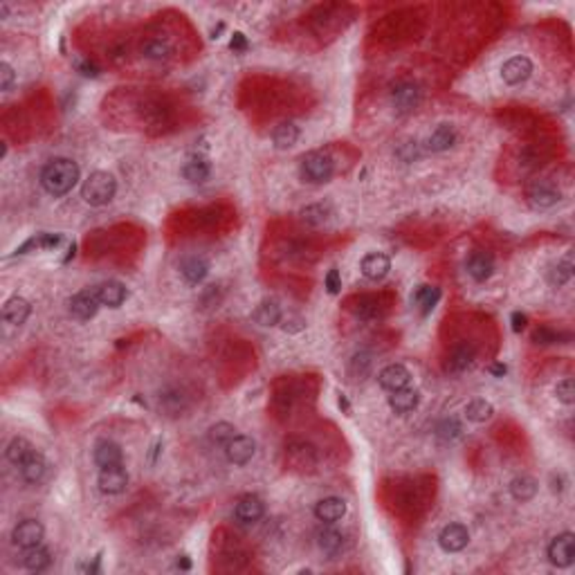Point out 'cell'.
Wrapping results in <instances>:
<instances>
[{
	"label": "cell",
	"instance_id": "obj_1",
	"mask_svg": "<svg viewBox=\"0 0 575 575\" xmlns=\"http://www.w3.org/2000/svg\"><path fill=\"white\" fill-rule=\"evenodd\" d=\"M76 182H79V166L68 158L52 160L41 171V185L50 195H55V198L70 193Z\"/></svg>",
	"mask_w": 575,
	"mask_h": 575
},
{
	"label": "cell",
	"instance_id": "obj_2",
	"mask_svg": "<svg viewBox=\"0 0 575 575\" xmlns=\"http://www.w3.org/2000/svg\"><path fill=\"white\" fill-rule=\"evenodd\" d=\"M117 191V180L108 171H95L86 178L81 185V198L90 207H103L115 198Z\"/></svg>",
	"mask_w": 575,
	"mask_h": 575
},
{
	"label": "cell",
	"instance_id": "obj_3",
	"mask_svg": "<svg viewBox=\"0 0 575 575\" xmlns=\"http://www.w3.org/2000/svg\"><path fill=\"white\" fill-rule=\"evenodd\" d=\"M335 164L331 160V155H326L321 151H312L308 155H304L302 166H299V173H302L304 182H310V185H324L333 178Z\"/></svg>",
	"mask_w": 575,
	"mask_h": 575
},
{
	"label": "cell",
	"instance_id": "obj_4",
	"mask_svg": "<svg viewBox=\"0 0 575 575\" xmlns=\"http://www.w3.org/2000/svg\"><path fill=\"white\" fill-rule=\"evenodd\" d=\"M548 562L557 569H569L575 562V535L562 533L548 544Z\"/></svg>",
	"mask_w": 575,
	"mask_h": 575
},
{
	"label": "cell",
	"instance_id": "obj_5",
	"mask_svg": "<svg viewBox=\"0 0 575 575\" xmlns=\"http://www.w3.org/2000/svg\"><path fill=\"white\" fill-rule=\"evenodd\" d=\"M526 198H528V205L533 209H551L562 200V193L548 180H537L528 187Z\"/></svg>",
	"mask_w": 575,
	"mask_h": 575
},
{
	"label": "cell",
	"instance_id": "obj_6",
	"mask_svg": "<svg viewBox=\"0 0 575 575\" xmlns=\"http://www.w3.org/2000/svg\"><path fill=\"white\" fill-rule=\"evenodd\" d=\"M43 535H45V530L41 526V521L25 519V521H21V524L14 530H11V542H14L18 548H23V551H28V548L41 546Z\"/></svg>",
	"mask_w": 575,
	"mask_h": 575
},
{
	"label": "cell",
	"instance_id": "obj_7",
	"mask_svg": "<svg viewBox=\"0 0 575 575\" xmlns=\"http://www.w3.org/2000/svg\"><path fill=\"white\" fill-rule=\"evenodd\" d=\"M97 486L103 494H122L128 486V472L122 465L103 467L99 469Z\"/></svg>",
	"mask_w": 575,
	"mask_h": 575
},
{
	"label": "cell",
	"instance_id": "obj_8",
	"mask_svg": "<svg viewBox=\"0 0 575 575\" xmlns=\"http://www.w3.org/2000/svg\"><path fill=\"white\" fill-rule=\"evenodd\" d=\"M266 515V503L258 499L256 494H245L239 499L237 508H234V517H237L239 524H256V521Z\"/></svg>",
	"mask_w": 575,
	"mask_h": 575
},
{
	"label": "cell",
	"instance_id": "obj_9",
	"mask_svg": "<svg viewBox=\"0 0 575 575\" xmlns=\"http://www.w3.org/2000/svg\"><path fill=\"white\" fill-rule=\"evenodd\" d=\"M101 302H99V297H97V290H81V292H76L72 299H70V312H72V317L76 319H93L97 315V310H99Z\"/></svg>",
	"mask_w": 575,
	"mask_h": 575
},
{
	"label": "cell",
	"instance_id": "obj_10",
	"mask_svg": "<svg viewBox=\"0 0 575 575\" xmlns=\"http://www.w3.org/2000/svg\"><path fill=\"white\" fill-rule=\"evenodd\" d=\"M391 103L398 113H409L414 110L418 103H421V88L411 81L398 84L394 90H391Z\"/></svg>",
	"mask_w": 575,
	"mask_h": 575
},
{
	"label": "cell",
	"instance_id": "obj_11",
	"mask_svg": "<svg viewBox=\"0 0 575 575\" xmlns=\"http://www.w3.org/2000/svg\"><path fill=\"white\" fill-rule=\"evenodd\" d=\"M533 74V61L528 57H513L501 65V76L508 86L524 84Z\"/></svg>",
	"mask_w": 575,
	"mask_h": 575
},
{
	"label": "cell",
	"instance_id": "obj_12",
	"mask_svg": "<svg viewBox=\"0 0 575 575\" xmlns=\"http://www.w3.org/2000/svg\"><path fill=\"white\" fill-rule=\"evenodd\" d=\"M377 382H380V387L385 391L394 394V391H400L404 387H409L411 373H409L407 367H402V364H389V367H385L380 371V375H377Z\"/></svg>",
	"mask_w": 575,
	"mask_h": 575
},
{
	"label": "cell",
	"instance_id": "obj_13",
	"mask_svg": "<svg viewBox=\"0 0 575 575\" xmlns=\"http://www.w3.org/2000/svg\"><path fill=\"white\" fill-rule=\"evenodd\" d=\"M254 452H256V443L250 436H234L225 445V456H227V461L234 463V465L250 463Z\"/></svg>",
	"mask_w": 575,
	"mask_h": 575
},
{
	"label": "cell",
	"instance_id": "obj_14",
	"mask_svg": "<svg viewBox=\"0 0 575 575\" xmlns=\"http://www.w3.org/2000/svg\"><path fill=\"white\" fill-rule=\"evenodd\" d=\"M469 533L463 524H448L438 535V544L445 553H459L467 546Z\"/></svg>",
	"mask_w": 575,
	"mask_h": 575
},
{
	"label": "cell",
	"instance_id": "obj_15",
	"mask_svg": "<svg viewBox=\"0 0 575 575\" xmlns=\"http://www.w3.org/2000/svg\"><path fill=\"white\" fill-rule=\"evenodd\" d=\"M465 270L474 281H488L492 277V272H494V258L488 252L477 250V252H472L467 256Z\"/></svg>",
	"mask_w": 575,
	"mask_h": 575
},
{
	"label": "cell",
	"instance_id": "obj_16",
	"mask_svg": "<svg viewBox=\"0 0 575 575\" xmlns=\"http://www.w3.org/2000/svg\"><path fill=\"white\" fill-rule=\"evenodd\" d=\"M346 515V503L339 496H326V499L317 501L315 506V517L324 524H335Z\"/></svg>",
	"mask_w": 575,
	"mask_h": 575
},
{
	"label": "cell",
	"instance_id": "obj_17",
	"mask_svg": "<svg viewBox=\"0 0 575 575\" xmlns=\"http://www.w3.org/2000/svg\"><path fill=\"white\" fill-rule=\"evenodd\" d=\"M93 456H95V463H97L99 469L113 467V465H122V461H124V452L115 440H99L95 445Z\"/></svg>",
	"mask_w": 575,
	"mask_h": 575
},
{
	"label": "cell",
	"instance_id": "obj_18",
	"mask_svg": "<svg viewBox=\"0 0 575 575\" xmlns=\"http://www.w3.org/2000/svg\"><path fill=\"white\" fill-rule=\"evenodd\" d=\"M362 274L371 281H382L389 270H391V261L387 254H380V252H373V254H367L362 258Z\"/></svg>",
	"mask_w": 575,
	"mask_h": 575
},
{
	"label": "cell",
	"instance_id": "obj_19",
	"mask_svg": "<svg viewBox=\"0 0 575 575\" xmlns=\"http://www.w3.org/2000/svg\"><path fill=\"white\" fill-rule=\"evenodd\" d=\"M97 297L101 306H108V308H120L124 302H126V285L120 283V281H103L101 285H97Z\"/></svg>",
	"mask_w": 575,
	"mask_h": 575
},
{
	"label": "cell",
	"instance_id": "obj_20",
	"mask_svg": "<svg viewBox=\"0 0 575 575\" xmlns=\"http://www.w3.org/2000/svg\"><path fill=\"white\" fill-rule=\"evenodd\" d=\"M418 402H421V391L416 389H400V391H394V394L389 396V407L394 414H409L418 407Z\"/></svg>",
	"mask_w": 575,
	"mask_h": 575
},
{
	"label": "cell",
	"instance_id": "obj_21",
	"mask_svg": "<svg viewBox=\"0 0 575 575\" xmlns=\"http://www.w3.org/2000/svg\"><path fill=\"white\" fill-rule=\"evenodd\" d=\"M30 312H32V306L28 299H23V297H11L5 302L3 306V319L11 326H21L28 321L30 317Z\"/></svg>",
	"mask_w": 575,
	"mask_h": 575
},
{
	"label": "cell",
	"instance_id": "obj_22",
	"mask_svg": "<svg viewBox=\"0 0 575 575\" xmlns=\"http://www.w3.org/2000/svg\"><path fill=\"white\" fill-rule=\"evenodd\" d=\"M212 173V164L203 155H189L187 162L182 164V176H185L193 185H200Z\"/></svg>",
	"mask_w": 575,
	"mask_h": 575
},
{
	"label": "cell",
	"instance_id": "obj_23",
	"mask_svg": "<svg viewBox=\"0 0 575 575\" xmlns=\"http://www.w3.org/2000/svg\"><path fill=\"white\" fill-rule=\"evenodd\" d=\"M18 467H21V477L28 481V483H38V481L45 477V472H47L45 456L41 452H36V450Z\"/></svg>",
	"mask_w": 575,
	"mask_h": 575
},
{
	"label": "cell",
	"instance_id": "obj_24",
	"mask_svg": "<svg viewBox=\"0 0 575 575\" xmlns=\"http://www.w3.org/2000/svg\"><path fill=\"white\" fill-rule=\"evenodd\" d=\"M317 546L326 555L335 557L339 551L344 548V535L339 533L337 528H331V526H324L317 530Z\"/></svg>",
	"mask_w": 575,
	"mask_h": 575
},
{
	"label": "cell",
	"instance_id": "obj_25",
	"mask_svg": "<svg viewBox=\"0 0 575 575\" xmlns=\"http://www.w3.org/2000/svg\"><path fill=\"white\" fill-rule=\"evenodd\" d=\"M454 142H456V130L452 124H440L434 133L429 135L427 140V149L431 153H440V151H448L454 147Z\"/></svg>",
	"mask_w": 575,
	"mask_h": 575
},
{
	"label": "cell",
	"instance_id": "obj_26",
	"mask_svg": "<svg viewBox=\"0 0 575 575\" xmlns=\"http://www.w3.org/2000/svg\"><path fill=\"white\" fill-rule=\"evenodd\" d=\"M180 272H182V277H185V281L195 285L209 274V263L203 256H187L180 263Z\"/></svg>",
	"mask_w": 575,
	"mask_h": 575
},
{
	"label": "cell",
	"instance_id": "obj_27",
	"mask_svg": "<svg viewBox=\"0 0 575 575\" xmlns=\"http://www.w3.org/2000/svg\"><path fill=\"white\" fill-rule=\"evenodd\" d=\"M537 490H540L537 479H533V477H528V474L515 477V479L511 481V494H513V499H517V501H521V503L535 499V494H537Z\"/></svg>",
	"mask_w": 575,
	"mask_h": 575
},
{
	"label": "cell",
	"instance_id": "obj_28",
	"mask_svg": "<svg viewBox=\"0 0 575 575\" xmlns=\"http://www.w3.org/2000/svg\"><path fill=\"white\" fill-rule=\"evenodd\" d=\"M52 564V553L43 546H34V548H28L23 555V567L32 571V573H41L45 571L47 567Z\"/></svg>",
	"mask_w": 575,
	"mask_h": 575
},
{
	"label": "cell",
	"instance_id": "obj_29",
	"mask_svg": "<svg viewBox=\"0 0 575 575\" xmlns=\"http://www.w3.org/2000/svg\"><path fill=\"white\" fill-rule=\"evenodd\" d=\"M299 140V128L292 124V122H283L279 124L277 128H274V133H272V142H274V147L285 151V149H292L295 144Z\"/></svg>",
	"mask_w": 575,
	"mask_h": 575
},
{
	"label": "cell",
	"instance_id": "obj_30",
	"mask_svg": "<svg viewBox=\"0 0 575 575\" xmlns=\"http://www.w3.org/2000/svg\"><path fill=\"white\" fill-rule=\"evenodd\" d=\"M440 299V290L434 285H418L416 292H414V304L421 306V312L427 315V312L434 310V306L438 304Z\"/></svg>",
	"mask_w": 575,
	"mask_h": 575
},
{
	"label": "cell",
	"instance_id": "obj_31",
	"mask_svg": "<svg viewBox=\"0 0 575 575\" xmlns=\"http://www.w3.org/2000/svg\"><path fill=\"white\" fill-rule=\"evenodd\" d=\"M171 52H173L171 43L164 41V38H149V41L142 45V55L151 61H166L171 57Z\"/></svg>",
	"mask_w": 575,
	"mask_h": 575
},
{
	"label": "cell",
	"instance_id": "obj_32",
	"mask_svg": "<svg viewBox=\"0 0 575 575\" xmlns=\"http://www.w3.org/2000/svg\"><path fill=\"white\" fill-rule=\"evenodd\" d=\"M254 321L261 326H277L281 321V308L277 302H261L254 310Z\"/></svg>",
	"mask_w": 575,
	"mask_h": 575
},
{
	"label": "cell",
	"instance_id": "obj_33",
	"mask_svg": "<svg viewBox=\"0 0 575 575\" xmlns=\"http://www.w3.org/2000/svg\"><path fill=\"white\" fill-rule=\"evenodd\" d=\"M32 452H34L32 443H30V440H25V438H21V436H16V438H11V440H9V445H7V450H5V456H7V461H9V463L21 465Z\"/></svg>",
	"mask_w": 575,
	"mask_h": 575
},
{
	"label": "cell",
	"instance_id": "obj_34",
	"mask_svg": "<svg viewBox=\"0 0 575 575\" xmlns=\"http://www.w3.org/2000/svg\"><path fill=\"white\" fill-rule=\"evenodd\" d=\"M571 277H573V261H571V256L557 261V263L551 270H548V283L555 285V288H562L564 283H569Z\"/></svg>",
	"mask_w": 575,
	"mask_h": 575
},
{
	"label": "cell",
	"instance_id": "obj_35",
	"mask_svg": "<svg viewBox=\"0 0 575 575\" xmlns=\"http://www.w3.org/2000/svg\"><path fill=\"white\" fill-rule=\"evenodd\" d=\"M492 414H494V407L483 398L472 400L465 407V418H467V421H472V423H486L492 418Z\"/></svg>",
	"mask_w": 575,
	"mask_h": 575
},
{
	"label": "cell",
	"instance_id": "obj_36",
	"mask_svg": "<svg viewBox=\"0 0 575 575\" xmlns=\"http://www.w3.org/2000/svg\"><path fill=\"white\" fill-rule=\"evenodd\" d=\"M237 436V427L229 425V423H216L209 429V443L212 445H227V443Z\"/></svg>",
	"mask_w": 575,
	"mask_h": 575
},
{
	"label": "cell",
	"instance_id": "obj_37",
	"mask_svg": "<svg viewBox=\"0 0 575 575\" xmlns=\"http://www.w3.org/2000/svg\"><path fill=\"white\" fill-rule=\"evenodd\" d=\"M461 434H463V427H461V423L456 421L454 416L452 418H445V421H440L438 427H436V436L440 440H448V443L456 440Z\"/></svg>",
	"mask_w": 575,
	"mask_h": 575
},
{
	"label": "cell",
	"instance_id": "obj_38",
	"mask_svg": "<svg viewBox=\"0 0 575 575\" xmlns=\"http://www.w3.org/2000/svg\"><path fill=\"white\" fill-rule=\"evenodd\" d=\"M472 358H474V351L469 346L463 344L459 348H454L452 355H450V369L452 371H463V369L469 367V364H472Z\"/></svg>",
	"mask_w": 575,
	"mask_h": 575
},
{
	"label": "cell",
	"instance_id": "obj_39",
	"mask_svg": "<svg viewBox=\"0 0 575 575\" xmlns=\"http://www.w3.org/2000/svg\"><path fill=\"white\" fill-rule=\"evenodd\" d=\"M555 396H557L559 402H564V404H573L575 402V382L571 380V377H564L562 382H557Z\"/></svg>",
	"mask_w": 575,
	"mask_h": 575
},
{
	"label": "cell",
	"instance_id": "obj_40",
	"mask_svg": "<svg viewBox=\"0 0 575 575\" xmlns=\"http://www.w3.org/2000/svg\"><path fill=\"white\" fill-rule=\"evenodd\" d=\"M326 214H329V209H326L324 205H310V207H306L304 212H302L304 220H306V223H310V225H321L324 220H326Z\"/></svg>",
	"mask_w": 575,
	"mask_h": 575
},
{
	"label": "cell",
	"instance_id": "obj_41",
	"mask_svg": "<svg viewBox=\"0 0 575 575\" xmlns=\"http://www.w3.org/2000/svg\"><path fill=\"white\" fill-rule=\"evenodd\" d=\"M14 81H16L14 68H11L9 63H0V90H3V93H7V90L14 86Z\"/></svg>",
	"mask_w": 575,
	"mask_h": 575
},
{
	"label": "cell",
	"instance_id": "obj_42",
	"mask_svg": "<svg viewBox=\"0 0 575 575\" xmlns=\"http://www.w3.org/2000/svg\"><path fill=\"white\" fill-rule=\"evenodd\" d=\"M326 290H329L331 295H337L339 290H342V277H339V272L333 268L329 270V274H326Z\"/></svg>",
	"mask_w": 575,
	"mask_h": 575
},
{
	"label": "cell",
	"instance_id": "obj_43",
	"mask_svg": "<svg viewBox=\"0 0 575 575\" xmlns=\"http://www.w3.org/2000/svg\"><path fill=\"white\" fill-rule=\"evenodd\" d=\"M533 339H535V344H553L557 339V335L553 331H548V329H540V331H535Z\"/></svg>",
	"mask_w": 575,
	"mask_h": 575
},
{
	"label": "cell",
	"instance_id": "obj_44",
	"mask_svg": "<svg viewBox=\"0 0 575 575\" xmlns=\"http://www.w3.org/2000/svg\"><path fill=\"white\" fill-rule=\"evenodd\" d=\"M229 47H232L234 52H245V50H247V38H245V34L234 32L232 41H229Z\"/></svg>",
	"mask_w": 575,
	"mask_h": 575
},
{
	"label": "cell",
	"instance_id": "obj_45",
	"mask_svg": "<svg viewBox=\"0 0 575 575\" xmlns=\"http://www.w3.org/2000/svg\"><path fill=\"white\" fill-rule=\"evenodd\" d=\"M511 324H513V331L515 333H521L526 329V324H528V317L524 315V312H513V317H511Z\"/></svg>",
	"mask_w": 575,
	"mask_h": 575
},
{
	"label": "cell",
	"instance_id": "obj_46",
	"mask_svg": "<svg viewBox=\"0 0 575 575\" xmlns=\"http://www.w3.org/2000/svg\"><path fill=\"white\" fill-rule=\"evenodd\" d=\"M79 72L84 76H97L99 74V68L95 63H90V61H79Z\"/></svg>",
	"mask_w": 575,
	"mask_h": 575
},
{
	"label": "cell",
	"instance_id": "obj_47",
	"mask_svg": "<svg viewBox=\"0 0 575 575\" xmlns=\"http://www.w3.org/2000/svg\"><path fill=\"white\" fill-rule=\"evenodd\" d=\"M99 564H101V555L93 557V562H88L86 571H88V573H99Z\"/></svg>",
	"mask_w": 575,
	"mask_h": 575
},
{
	"label": "cell",
	"instance_id": "obj_48",
	"mask_svg": "<svg viewBox=\"0 0 575 575\" xmlns=\"http://www.w3.org/2000/svg\"><path fill=\"white\" fill-rule=\"evenodd\" d=\"M506 371H508L506 364H492V367H490V373L492 375H506Z\"/></svg>",
	"mask_w": 575,
	"mask_h": 575
},
{
	"label": "cell",
	"instance_id": "obj_49",
	"mask_svg": "<svg viewBox=\"0 0 575 575\" xmlns=\"http://www.w3.org/2000/svg\"><path fill=\"white\" fill-rule=\"evenodd\" d=\"M178 569H191V562L187 559V555H180V559H178Z\"/></svg>",
	"mask_w": 575,
	"mask_h": 575
}]
</instances>
